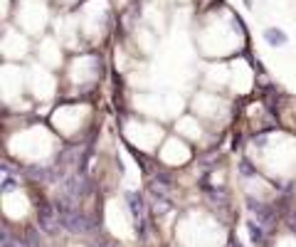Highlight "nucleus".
I'll return each instance as SVG.
<instances>
[{
	"label": "nucleus",
	"instance_id": "obj_1",
	"mask_svg": "<svg viewBox=\"0 0 296 247\" xmlns=\"http://www.w3.org/2000/svg\"><path fill=\"white\" fill-rule=\"evenodd\" d=\"M59 227H64L72 235H87L89 230H94V222L84 213H79V208H77L67 215H59Z\"/></svg>",
	"mask_w": 296,
	"mask_h": 247
},
{
	"label": "nucleus",
	"instance_id": "obj_10",
	"mask_svg": "<svg viewBox=\"0 0 296 247\" xmlns=\"http://www.w3.org/2000/svg\"><path fill=\"white\" fill-rule=\"evenodd\" d=\"M89 247H111V245H109V242H99V245H96V242H91Z\"/></svg>",
	"mask_w": 296,
	"mask_h": 247
},
{
	"label": "nucleus",
	"instance_id": "obj_5",
	"mask_svg": "<svg viewBox=\"0 0 296 247\" xmlns=\"http://www.w3.org/2000/svg\"><path fill=\"white\" fill-rule=\"evenodd\" d=\"M264 40L269 42V45H276V47H281V45H286V42H289L286 32L276 30V28H269V30H264Z\"/></svg>",
	"mask_w": 296,
	"mask_h": 247
},
{
	"label": "nucleus",
	"instance_id": "obj_2",
	"mask_svg": "<svg viewBox=\"0 0 296 247\" xmlns=\"http://www.w3.org/2000/svg\"><path fill=\"white\" fill-rule=\"evenodd\" d=\"M57 225H59V213H57V208H55V203L42 200L37 205V227L42 232H55Z\"/></svg>",
	"mask_w": 296,
	"mask_h": 247
},
{
	"label": "nucleus",
	"instance_id": "obj_6",
	"mask_svg": "<svg viewBox=\"0 0 296 247\" xmlns=\"http://www.w3.org/2000/svg\"><path fill=\"white\" fill-rule=\"evenodd\" d=\"M0 247H25V240L13 237L10 227H8V225H3V232H0Z\"/></svg>",
	"mask_w": 296,
	"mask_h": 247
},
{
	"label": "nucleus",
	"instance_id": "obj_9",
	"mask_svg": "<svg viewBox=\"0 0 296 247\" xmlns=\"http://www.w3.org/2000/svg\"><path fill=\"white\" fill-rule=\"evenodd\" d=\"M15 188H18L15 178H10V176H8V178L3 181V193H10V190H15Z\"/></svg>",
	"mask_w": 296,
	"mask_h": 247
},
{
	"label": "nucleus",
	"instance_id": "obj_8",
	"mask_svg": "<svg viewBox=\"0 0 296 247\" xmlns=\"http://www.w3.org/2000/svg\"><path fill=\"white\" fill-rule=\"evenodd\" d=\"M247 227H249V237H252V242L259 245V242L264 240V230H262V225L252 220V222H247Z\"/></svg>",
	"mask_w": 296,
	"mask_h": 247
},
{
	"label": "nucleus",
	"instance_id": "obj_4",
	"mask_svg": "<svg viewBox=\"0 0 296 247\" xmlns=\"http://www.w3.org/2000/svg\"><path fill=\"white\" fill-rule=\"evenodd\" d=\"M247 205H249V210L254 213L257 222H259L262 227H269V225H274V220H276V213H274V210H271L269 205H264V203H257V200H249Z\"/></svg>",
	"mask_w": 296,
	"mask_h": 247
},
{
	"label": "nucleus",
	"instance_id": "obj_7",
	"mask_svg": "<svg viewBox=\"0 0 296 247\" xmlns=\"http://www.w3.org/2000/svg\"><path fill=\"white\" fill-rule=\"evenodd\" d=\"M23 240H25V247H42V235H40V227H30Z\"/></svg>",
	"mask_w": 296,
	"mask_h": 247
},
{
	"label": "nucleus",
	"instance_id": "obj_3",
	"mask_svg": "<svg viewBox=\"0 0 296 247\" xmlns=\"http://www.w3.org/2000/svg\"><path fill=\"white\" fill-rule=\"evenodd\" d=\"M126 200H128V213L136 220V227H141V232H143V222H146V200H143V195L133 190V193L126 195Z\"/></svg>",
	"mask_w": 296,
	"mask_h": 247
}]
</instances>
